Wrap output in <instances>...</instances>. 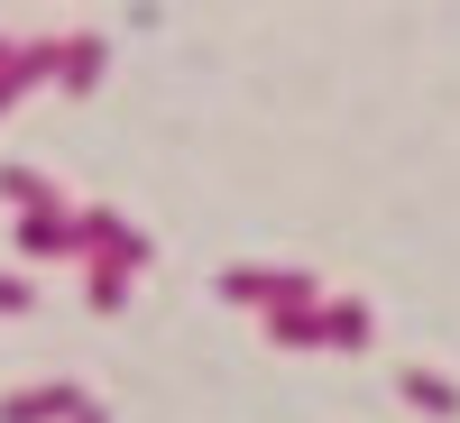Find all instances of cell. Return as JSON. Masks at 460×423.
Returning <instances> with one entry per match:
<instances>
[{
	"instance_id": "4fadbf2b",
	"label": "cell",
	"mask_w": 460,
	"mask_h": 423,
	"mask_svg": "<svg viewBox=\"0 0 460 423\" xmlns=\"http://www.w3.org/2000/svg\"><path fill=\"white\" fill-rule=\"evenodd\" d=\"M74 423H102V405H84V414H74Z\"/></svg>"
},
{
	"instance_id": "52a82bcc",
	"label": "cell",
	"mask_w": 460,
	"mask_h": 423,
	"mask_svg": "<svg viewBox=\"0 0 460 423\" xmlns=\"http://www.w3.org/2000/svg\"><path fill=\"white\" fill-rule=\"evenodd\" d=\"M56 84L65 93H93L102 84V37H56Z\"/></svg>"
},
{
	"instance_id": "5b68a950",
	"label": "cell",
	"mask_w": 460,
	"mask_h": 423,
	"mask_svg": "<svg viewBox=\"0 0 460 423\" xmlns=\"http://www.w3.org/2000/svg\"><path fill=\"white\" fill-rule=\"evenodd\" d=\"M129 277H138L129 258H84V304H93V313H120V304H129Z\"/></svg>"
},
{
	"instance_id": "7a4b0ae2",
	"label": "cell",
	"mask_w": 460,
	"mask_h": 423,
	"mask_svg": "<svg viewBox=\"0 0 460 423\" xmlns=\"http://www.w3.org/2000/svg\"><path fill=\"white\" fill-rule=\"evenodd\" d=\"M37 84H56V37H0V110Z\"/></svg>"
},
{
	"instance_id": "277c9868",
	"label": "cell",
	"mask_w": 460,
	"mask_h": 423,
	"mask_svg": "<svg viewBox=\"0 0 460 423\" xmlns=\"http://www.w3.org/2000/svg\"><path fill=\"white\" fill-rule=\"evenodd\" d=\"M84 414V387L74 377H47V387H10L0 396V423H74Z\"/></svg>"
},
{
	"instance_id": "9c48e42d",
	"label": "cell",
	"mask_w": 460,
	"mask_h": 423,
	"mask_svg": "<svg viewBox=\"0 0 460 423\" xmlns=\"http://www.w3.org/2000/svg\"><path fill=\"white\" fill-rule=\"evenodd\" d=\"M0 194H10V212H65V194L37 166H0Z\"/></svg>"
},
{
	"instance_id": "ba28073f",
	"label": "cell",
	"mask_w": 460,
	"mask_h": 423,
	"mask_svg": "<svg viewBox=\"0 0 460 423\" xmlns=\"http://www.w3.org/2000/svg\"><path fill=\"white\" fill-rule=\"evenodd\" d=\"M267 340H277V350H323V304H286V313H267Z\"/></svg>"
},
{
	"instance_id": "7c38bea8",
	"label": "cell",
	"mask_w": 460,
	"mask_h": 423,
	"mask_svg": "<svg viewBox=\"0 0 460 423\" xmlns=\"http://www.w3.org/2000/svg\"><path fill=\"white\" fill-rule=\"evenodd\" d=\"M28 304H37V286H28V277H0V313H28Z\"/></svg>"
},
{
	"instance_id": "6da1fadb",
	"label": "cell",
	"mask_w": 460,
	"mask_h": 423,
	"mask_svg": "<svg viewBox=\"0 0 460 423\" xmlns=\"http://www.w3.org/2000/svg\"><path fill=\"white\" fill-rule=\"evenodd\" d=\"M230 304H258V313H286V304H323V286L304 267H221Z\"/></svg>"
},
{
	"instance_id": "8992f818",
	"label": "cell",
	"mask_w": 460,
	"mask_h": 423,
	"mask_svg": "<svg viewBox=\"0 0 460 423\" xmlns=\"http://www.w3.org/2000/svg\"><path fill=\"white\" fill-rule=\"evenodd\" d=\"M19 221V249L28 258H65L74 249V212H10Z\"/></svg>"
},
{
	"instance_id": "30bf717a",
	"label": "cell",
	"mask_w": 460,
	"mask_h": 423,
	"mask_svg": "<svg viewBox=\"0 0 460 423\" xmlns=\"http://www.w3.org/2000/svg\"><path fill=\"white\" fill-rule=\"evenodd\" d=\"M396 387H405V405H424V414H442V423L460 414V387H451V377H433V368H405Z\"/></svg>"
},
{
	"instance_id": "8fae6325",
	"label": "cell",
	"mask_w": 460,
	"mask_h": 423,
	"mask_svg": "<svg viewBox=\"0 0 460 423\" xmlns=\"http://www.w3.org/2000/svg\"><path fill=\"white\" fill-rule=\"evenodd\" d=\"M323 350H368V304H323Z\"/></svg>"
},
{
	"instance_id": "3957f363",
	"label": "cell",
	"mask_w": 460,
	"mask_h": 423,
	"mask_svg": "<svg viewBox=\"0 0 460 423\" xmlns=\"http://www.w3.org/2000/svg\"><path fill=\"white\" fill-rule=\"evenodd\" d=\"M74 249H84V258H129V267H147V240H138L120 212H102V203L74 212Z\"/></svg>"
}]
</instances>
